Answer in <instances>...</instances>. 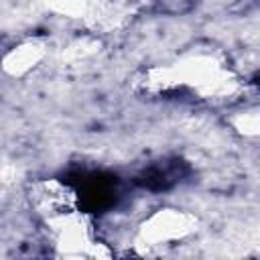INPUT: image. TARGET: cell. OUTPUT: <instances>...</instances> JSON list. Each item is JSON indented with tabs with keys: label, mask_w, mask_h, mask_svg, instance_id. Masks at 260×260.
Listing matches in <instances>:
<instances>
[{
	"label": "cell",
	"mask_w": 260,
	"mask_h": 260,
	"mask_svg": "<svg viewBox=\"0 0 260 260\" xmlns=\"http://www.w3.org/2000/svg\"><path fill=\"white\" fill-rule=\"evenodd\" d=\"M169 12H187L193 6V0H165Z\"/></svg>",
	"instance_id": "obj_1"
}]
</instances>
